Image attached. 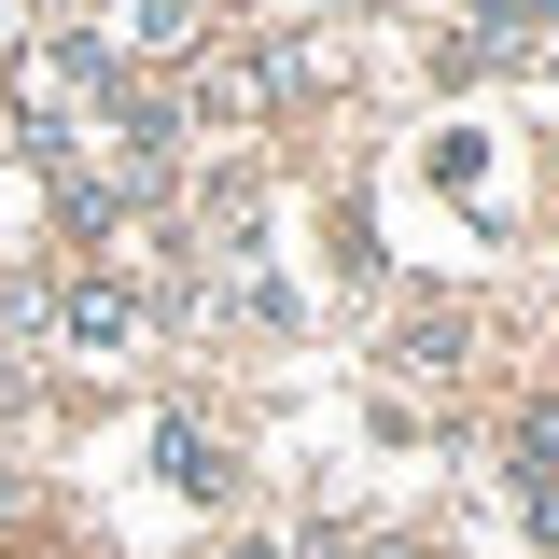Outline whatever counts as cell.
Returning <instances> with one entry per match:
<instances>
[{
	"instance_id": "obj_1",
	"label": "cell",
	"mask_w": 559,
	"mask_h": 559,
	"mask_svg": "<svg viewBox=\"0 0 559 559\" xmlns=\"http://www.w3.org/2000/svg\"><path fill=\"white\" fill-rule=\"evenodd\" d=\"M57 336L70 349H127L140 336V294H127V280H70V294H57Z\"/></svg>"
},
{
	"instance_id": "obj_2",
	"label": "cell",
	"mask_w": 559,
	"mask_h": 559,
	"mask_svg": "<svg viewBox=\"0 0 559 559\" xmlns=\"http://www.w3.org/2000/svg\"><path fill=\"white\" fill-rule=\"evenodd\" d=\"M154 462H168V476H182V489H224V448H210V433H182V419L154 433Z\"/></svg>"
},
{
	"instance_id": "obj_3",
	"label": "cell",
	"mask_w": 559,
	"mask_h": 559,
	"mask_svg": "<svg viewBox=\"0 0 559 559\" xmlns=\"http://www.w3.org/2000/svg\"><path fill=\"white\" fill-rule=\"evenodd\" d=\"M127 43H197V0H127Z\"/></svg>"
},
{
	"instance_id": "obj_4",
	"label": "cell",
	"mask_w": 559,
	"mask_h": 559,
	"mask_svg": "<svg viewBox=\"0 0 559 559\" xmlns=\"http://www.w3.org/2000/svg\"><path fill=\"white\" fill-rule=\"evenodd\" d=\"M518 462H532V476L559 462V392H546V406H518Z\"/></svg>"
},
{
	"instance_id": "obj_5",
	"label": "cell",
	"mask_w": 559,
	"mask_h": 559,
	"mask_svg": "<svg viewBox=\"0 0 559 559\" xmlns=\"http://www.w3.org/2000/svg\"><path fill=\"white\" fill-rule=\"evenodd\" d=\"M0 43H14V0H0Z\"/></svg>"
}]
</instances>
